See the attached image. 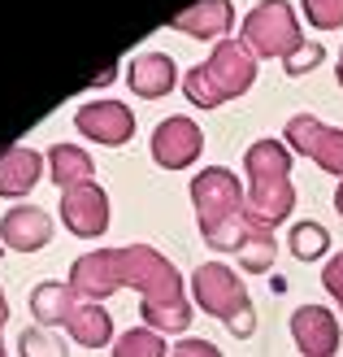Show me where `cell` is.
Here are the masks:
<instances>
[{"label": "cell", "instance_id": "6da1fadb", "mask_svg": "<svg viewBox=\"0 0 343 357\" xmlns=\"http://www.w3.org/2000/svg\"><path fill=\"white\" fill-rule=\"evenodd\" d=\"M122 283L143 292V323L152 331H183L191 323V305L183 296V279L178 271L148 244L131 248H104V253H87L70 271V288L79 301H104L118 292Z\"/></svg>", "mask_w": 343, "mask_h": 357}, {"label": "cell", "instance_id": "7a4b0ae2", "mask_svg": "<svg viewBox=\"0 0 343 357\" xmlns=\"http://www.w3.org/2000/svg\"><path fill=\"white\" fill-rule=\"evenodd\" d=\"M191 201H196V218H200L205 240L218 248V253H239L248 231L257 227V218L248 213L239 178L230 170H222V166L200 170L196 183H191Z\"/></svg>", "mask_w": 343, "mask_h": 357}, {"label": "cell", "instance_id": "3957f363", "mask_svg": "<svg viewBox=\"0 0 343 357\" xmlns=\"http://www.w3.org/2000/svg\"><path fill=\"white\" fill-rule=\"evenodd\" d=\"M244 170H248V183H252V192H248L252 218L269 231L292 218L296 188H292V153H287L282 139H257L244 157Z\"/></svg>", "mask_w": 343, "mask_h": 357}, {"label": "cell", "instance_id": "277c9868", "mask_svg": "<svg viewBox=\"0 0 343 357\" xmlns=\"http://www.w3.org/2000/svg\"><path fill=\"white\" fill-rule=\"evenodd\" d=\"M252 79H257V57L248 52V44L222 40L213 48V57L205 66H196L183 79V92H187V100L200 105V109H213V105H222V100L244 96L252 87Z\"/></svg>", "mask_w": 343, "mask_h": 357}, {"label": "cell", "instance_id": "5b68a950", "mask_svg": "<svg viewBox=\"0 0 343 357\" xmlns=\"http://www.w3.org/2000/svg\"><path fill=\"white\" fill-rule=\"evenodd\" d=\"M191 292H196V305L205 314H213V318H222L239 340H248V335L257 331V314H252V301L244 292V279L230 275V266H222V261L196 266Z\"/></svg>", "mask_w": 343, "mask_h": 357}, {"label": "cell", "instance_id": "8992f818", "mask_svg": "<svg viewBox=\"0 0 343 357\" xmlns=\"http://www.w3.org/2000/svg\"><path fill=\"white\" fill-rule=\"evenodd\" d=\"M244 44L252 57H292L304 44L300 40V22L296 9L287 0H265L244 17Z\"/></svg>", "mask_w": 343, "mask_h": 357}, {"label": "cell", "instance_id": "52a82bcc", "mask_svg": "<svg viewBox=\"0 0 343 357\" xmlns=\"http://www.w3.org/2000/svg\"><path fill=\"white\" fill-rule=\"evenodd\" d=\"M282 135H287V149H296L300 157L317 162L326 174L343 178V131L339 127H326V122H317L313 114H296Z\"/></svg>", "mask_w": 343, "mask_h": 357}, {"label": "cell", "instance_id": "ba28073f", "mask_svg": "<svg viewBox=\"0 0 343 357\" xmlns=\"http://www.w3.org/2000/svg\"><path fill=\"white\" fill-rule=\"evenodd\" d=\"M200 149H205V131L196 127L191 118H183V114L166 118V122L152 131V162L166 166V170L191 166L196 157H200Z\"/></svg>", "mask_w": 343, "mask_h": 357}, {"label": "cell", "instance_id": "9c48e42d", "mask_svg": "<svg viewBox=\"0 0 343 357\" xmlns=\"http://www.w3.org/2000/svg\"><path fill=\"white\" fill-rule=\"evenodd\" d=\"M292 340L304 357H335L339 353V318L326 305H300L292 314Z\"/></svg>", "mask_w": 343, "mask_h": 357}, {"label": "cell", "instance_id": "30bf717a", "mask_svg": "<svg viewBox=\"0 0 343 357\" xmlns=\"http://www.w3.org/2000/svg\"><path fill=\"white\" fill-rule=\"evenodd\" d=\"M61 222L74 231V236H83V240L104 236V227H109V196H104L96 183L70 188L61 196Z\"/></svg>", "mask_w": 343, "mask_h": 357}, {"label": "cell", "instance_id": "8fae6325", "mask_svg": "<svg viewBox=\"0 0 343 357\" xmlns=\"http://www.w3.org/2000/svg\"><path fill=\"white\" fill-rule=\"evenodd\" d=\"M74 127L83 135H92L96 144H126L135 131V114L122 100H87L74 114Z\"/></svg>", "mask_w": 343, "mask_h": 357}, {"label": "cell", "instance_id": "7c38bea8", "mask_svg": "<svg viewBox=\"0 0 343 357\" xmlns=\"http://www.w3.org/2000/svg\"><path fill=\"white\" fill-rule=\"evenodd\" d=\"M170 26L183 35H196V40H222L234 26V9H230V0H196L191 9L170 17Z\"/></svg>", "mask_w": 343, "mask_h": 357}, {"label": "cell", "instance_id": "4fadbf2b", "mask_svg": "<svg viewBox=\"0 0 343 357\" xmlns=\"http://www.w3.org/2000/svg\"><path fill=\"white\" fill-rule=\"evenodd\" d=\"M0 236H5L9 248H22V253H35V248H44L48 236H52V218L44 209L35 205H17L5 213V222H0Z\"/></svg>", "mask_w": 343, "mask_h": 357}, {"label": "cell", "instance_id": "5bb4252c", "mask_svg": "<svg viewBox=\"0 0 343 357\" xmlns=\"http://www.w3.org/2000/svg\"><path fill=\"white\" fill-rule=\"evenodd\" d=\"M126 83H131L135 96L157 100V96H166L178 83V75H174V61L166 57V52H139V57L126 66Z\"/></svg>", "mask_w": 343, "mask_h": 357}, {"label": "cell", "instance_id": "9a60e30c", "mask_svg": "<svg viewBox=\"0 0 343 357\" xmlns=\"http://www.w3.org/2000/svg\"><path fill=\"white\" fill-rule=\"evenodd\" d=\"M40 178V153L35 149H9L0 157V196H26Z\"/></svg>", "mask_w": 343, "mask_h": 357}, {"label": "cell", "instance_id": "2e32d148", "mask_svg": "<svg viewBox=\"0 0 343 357\" xmlns=\"http://www.w3.org/2000/svg\"><path fill=\"white\" fill-rule=\"evenodd\" d=\"M31 310L44 327H57V323H70V314L79 310V296H74V288H65V283H40L35 296H31Z\"/></svg>", "mask_w": 343, "mask_h": 357}, {"label": "cell", "instance_id": "e0dca14e", "mask_svg": "<svg viewBox=\"0 0 343 357\" xmlns=\"http://www.w3.org/2000/svg\"><path fill=\"white\" fill-rule=\"evenodd\" d=\"M70 335H74L79 344L87 349H100V344H109L113 340V323H109V314H104L96 301H79V310L70 314Z\"/></svg>", "mask_w": 343, "mask_h": 357}, {"label": "cell", "instance_id": "ac0fdd59", "mask_svg": "<svg viewBox=\"0 0 343 357\" xmlns=\"http://www.w3.org/2000/svg\"><path fill=\"white\" fill-rule=\"evenodd\" d=\"M48 166H52V178H57V188H83V183H92V157H87L83 149L74 144H57L48 153Z\"/></svg>", "mask_w": 343, "mask_h": 357}, {"label": "cell", "instance_id": "d6986e66", "mask_svg": "<svg viewBox=\"0 0 343 357\" xmlns=\"http://www.w3.org/2000/svg\"><path fill=\"white\" fill-rule=\"evenodd\" d=\"M234 257H239V266H244L248 275H265L269 266H274V257H278L274 231H269V227H261V222H257V227L248 231V240L239 244V253H234Z\"/></svg>", "mask_w": 343, "mask_h": 357}, {"label": "cell", "instance_id": "ffe728a7", "mask_svg": "<svg viewBox=\"0 0 343 357\" xmlns=\"http://www.w3.org/2000/svg\"><path fill=\"white\" fill-rule=\"evenodd\" d=\"M287 244H292V253L300 261H317V257H326V248H330V231L321 227V222H296L292 227V236H287Z\"/></svg>", "mask_w": 343, "mask_h": 357}, {"label": "cell", "instance_id": "44dd1931", "mask_svg": "<svg viewBox=\"0 0 343 357\" xmlns=\"http://www.w3.org/2000/svg\"><path fill=\"white\" fill-rule=\"evenodd\" d=\"M113 357H166V340L152 327H135L113 344Z\"/></svg>", "mask_w": 343, "mask_h": 357}, {"label": "cell", "instance_id": "7402d4cb", "mask_svg": "<svg viewBox=\"0 0 343 357\" xmlns=\"http://www.w3.org/2000/svg\"><path fill=\"white\" fill-rule=\"evenodd\" d=\"M22 357H70V349H65V340L61 335H52L48 327H31V331H22Z\"/></svg>", "mask_w": 343, "mask_h": 357}, {"label": "cell", "instance_id": "603a6c76", "mask_svg": "<svg viewBox=\"0 0 343 357\" xmlns=\"http://www.w3.org/2000/svg\"><path fill=\"white\" fill-rule=\"evenodd\" d=\"M304 17L317 31H335L343 26V0H304Z\"/></svg>", "mask_w": 343, "mask_h": 357}, {"label": "cell", "instance_id": "cb8c5ba5", "mask_svg": "<svg viewBox=\"0 0 343 357\" xmlns=\"http://www.w3.org/2000/svg\"><path fill=\"white\" fill-rule=\"evenodd\" d=\"M321 57H326V48H321V44H313V40H304V44L292 52V57H282V61H287V75L296 79V75H309V70H313Z\"/></svg>", "mask_w": 343, "mask_h": 357}, {"label": "cell", "instance_id": "d4e9b609", "mask_svg": "<svg viewBox=\"0 0 343 357\" xmlns=\"http://www.w3.org/2000/svg\"><path fill=\"white\" fill-rule=\"evenodd\" d=\"M321 288H326L335 301H339V310H343V253H335L326 261V271H321Z\"/></svg>", "mask_w": 343, "mask_h": 357}, {"label": "cell", "instance_id": "484cf974", "mask_svg": "<svg viewBox=\"0 0 343 357\" xmlns=\"http://www.w3.org/2000/svg\"><path fill=\"white\" fill-rule=\"evenodd\" d=\"M170 357H222V353H218V344H209V340H183Z\"/></svg>", "mask_w": 343, "mask_h": 357}, {"label": "cell", "instance_id": "4316f807", "mask_svg": "<svg viewBox=\"0 0 343 357\" xmlns=\"http://www.w3.org/2000/svg\"><path fill=\"white\" fill-rule=\"evenodd\" d=\"M335 209H339V218H343V178H339V188H335Z\"/></svg>", "mask_w": 343, "mask_h": 357}, {"label": "cell", "instance_id": "83f0119b", "mask_svg": "<svg viewBox=\"0 0 343 357\" xmlns=\"http://www.w3.org/2000/svg\"><path fill=\"white\" fill-rule=\"evenodd\" d=\"M335 75H339V87H343V52H339V66H335Z\"/></svg>", "mask_w": 343, "mask_h": 357}]
</instances>
